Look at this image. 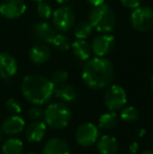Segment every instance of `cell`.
I'll return each instance as SVG.
<instances>
[{
    "label": "cell",
    "instance_id": "obj_27",
    "mask_svg": "<svg viewBox=\"0 0 153 154\" xmlns=\"http://www.w3.org/2000/svg\"><path fill=\"white\" fill-rule=\"evenodd\" d=\"M5 108L10 113L12 114H19L21 112V106H20V103H19L17 100L13 99H8L5 103Z\"/></svg>",
    "mask_w": 153,
    "mask_h": 154
},
{
    "label": "cell",
    "instance_id": "obj_4",
    "mask_svg": "<svg viewBox=\"0 0 153 154\" xmlns=\"http://www.w3.org/2000/svg\"><path fill=\"white\" fill-rule=\"evenodd\" d=\"M44 121L53 129H63L72 120V111L63 103H54L44 110Z\"/></svg>",
    "mask_w": 153,
    "mask_h": 154
},
{
    "label": "cell",
    "instance_id": "obj_19",
    "mask_svg": "<svg viewBox=\"0 0 153 154\" xmlns=\"http://www.w3.org/2000/svg\"><path fill=\"white\" fill-rule=\"evenodd\" d=\"M54 94L63 103H72V102L76 101L78 97V91L76 87L72 85H67V84L54 89Z\"/></svg>",
    "mask_w": 153,
    "mask_h": 154
},
{
    "label": "cell",
    "instance_id": "obj_20",
    "mask_svg": "<svg viewBox=\"0 0 153 154\" xmlns=\"http://www.w3.org/2000/svg\"><path fill=\"white\" fill-rule=\"evenodd\" d=\"M23 143L19 138L12 137L4 142L1 148V154H22Z\"/></svg>",
    "mask_w": 153,
    "mask_h": 154
},
{
    "label": "cell",
    "instance_id": "obj_10",
    "mask_svg": "<svg viewBox=\"0 0 153 154\" xmlns=\"http://www.w3.org/2000/svg\"><path fill=\"white\" fill-rule=\"evenodd\" d=\"M115 38L107 32H103L102 35H99L98 37L93 39L91 43L92 53L96 57H104L108 55L110 51H112L115 47Z\"/></svg>",
    "mask_w": 153,
    "mask_h": 154
},
{
    "label": "cell",
    "instance_id": "obj_22",
    "mask_svg": "<svg viewBox=\"0 0 153 154\" xmlns=\"http://www.w3.org/2000/svg\"><path fill=\"white\" fill-rule=\"evenodd\" d=\"M93 26L90 24L89 21H82V22L78 23L75 27V36L77 39H86L87 37L90 36L92 32Z\"/></svg>",
    "mask_w": 153,
    "mask_h": 154
},
{
    "label": "cell",
    "instance_id": "obj_30",
    "mask_svg": "<svg viewBox=\"0 0 153 154\" xmlns=\"http://www.w3.org/2000/svg\"><path fill=\"white\" fill-rule=\"evenodd\" d=\"M90 4H92L93 6H98V5H101V4L104 3L105 0H87Z\"/></svg>",
    "mask_w": 153,
    "mask_h": 154
},
{
    "label": "cell",
    "instance_id": "obj_37",
    "mask_svg": "<svg viewBox=\"0 0 153 154\" xmlns=\"http://www.w3.org/2000/svg\"><path fill=\"white\" fill-rule=\"evenodd\" d=\"M0 1H1V0H0Z\"/></svg>",
    "mask_w": 153,
    "mask_h": 154
},
{
    "label": "cell",
    "instance_id": "obj_26",
    "mask_svg": "<svg viewBox=\"0 0 153 154\" xmlns=\"http://www.w3.org/2000/svg\"><path fill=\"white\" fill-rule=\"evenodd\" d=\"M37 13L40 18L46 20V19L50 18L51 15H53V8H51L50 4H48L47 2L41 1V2H38Z\"/></svg>",
    "mask_w": 153,
    "mask_h": 154
},
{
    "label": "cell",
    "instance_id": "obj_2",
    "mask_svg": "<svg viewBox=\"0 0 153 154\" xmlns=\"http://www.w3.org/2000/svg\"><path fill=\"white\" fill-rule=\"evenodd\" d=\"M54 85L50 80L40 75H27L23 78L21 92L26 101L33 105H43L51 99Z\"/></svg>",
    "mask_w": 153,
    "mask_h": 154
},
{
    "label": "cell",
    "instance_id": "obj_18",
    "mask_svg": "<svg viewBox=\"0 0 153 154\" xmlns=\"http://www.w3.org/2000/svg\"><path fill=\"white\" fill-rule=\"evenodd\" d=\"M96 148L101 154H115L118 149V143L115 136L103 135L98 140Z\"/></svg>",
    "mask_w": 153,
    "mask_h": 154
},
{
    "label": "cell",
    "instance_id": "obj_7",
    "mask_svg": "<svg viewBox=\"0 0 153 154\" xmlns=\"http://www.w3.org/2000/svg\"><path fill=\"white\" fill-rule=\"evenodd\" d=\"M76 142L81 147H91L98 142L99 130L94 124L83 123L78 127L75 134Z\"/></svg>",
    "mask_w": 153,
    "mask_h": 154
},
{
    "label": "cell",
    "instance_id": "obj_32",
    "mask_svg": "<svg viewBox=\"0 0 153 154\" xmlns=\"http://www.w3.org/2000/svg\"><path fill=\"white\" fill-rule=\"evenodd\" d=\"M3 135H4L3 131H2V129H0V142L3 140Z\"/></svg>",
    "mask_w": 153,
    "mask_h": 154
},
{
    "label": "cell",
    "instance_id": "obj_8",
    "mask_svg": "<svg viewBox=\"0 0 153 154\" xmlns=\"http://www.w3.org/2000/svg\"><path fill=\"white\" fill-rule=\"evenodd\" d=\"M53 23L57 31L66 32L75 25V14L68 6L59 8L53 13Z\"/></svg>",
    "mask_w": 153,
    "mask_h": 154
},
{
    "label": "cell",
    "instance_id": "obj_25",
    "mask_svg": "<svg viewBox=\"0 0 153 154\" xmlns=\"http://www.w3.org/2000/svg\"><path fill=\"white\" fill-rule=\"evenodd\" d=\"M51 44H53L58 51H66L70 48L69 39L66 36H64V35L57 34V36L55 37V39H54L53 42H51Z\"/></svg>",
    "mask_w": 153,
    "mask_h": 154
},
{
    "label": "cell",
    "instance_id": "obj_17",
    "mask_svg": "<svg viewBox=\"0 0 153 154\" xmlns=\"http://www.w3.org/2000/svg\"><path fill=\"white\" fill-rule=\"evenodd\" d=\"M70 46H72V51L74 55L82 61L88 60L91 56V45L88 42H86L85 39H77L75 42L72 43Z\"/></svg>",
    "mask_w": 153,
    "mask_h": 154
},
{
    "label": "cell",
    "instance_id": "obj_15",
    "mask_svg": "<svg viewBox=\"0 0 153 154\" xmlns=\"http://www.w3.org/2000/svg\"><path fill=\"white\" fill-rule=\"evenodd\" d=\"M29 60L34 64L41 65L47 62L51 57V51L46 44H36L31 47L29 51Z\"/></svg>",
    "mask_w": 153,
    "mask_h": 154
},
{
    "label": "cell",
    "instance_id": "obj_1",
    "mask_svg": "<svg viewBox=\"0 0 153 154\" xmlns=\"http://www.w3.org/2000/svg\"><path fill=\"white\" fill-rule=\"evenodd\" d=\"M115 75L112 63L104 57H96L88 60L84 65L82 79L90 89L100 90L112 82Z\"/></svg>",
    "mask_w": 153,
    "mask_h": 154
},
{
    "label": "cell",
    "instance_id": "obj_21",
    "mask_svg": "<svg viewBox=\"0 0 153 154\" xmlns=\"http://www.w3.org/2000/svg\"><path fill=\"white\" fill-rule=\"evenodd\" d=\"M118 122V118L115 114V111H110L109 112H105L99 119V127L101 129L104 130H110L113 129Z\"/></svg>",
    "mask_w": 153,
    "mask_h": 154
},
{
    "label": "cell",
    "instance_id": "obj_31",
    "mask_svg": "<svg viewBox=\"0 0 153 154\" xmlns=\"http://www.w3.org/2000/svg\"><path fill=\"white\" fill-rule=\"evenodd\" d=\"M57 2H59V3H62V4H64V3H67L69 0H56Z\"/></svg>",
    "mask_w": 153,
    "mask_h": 154
},
{
    "label": "cell",
    "instance_id": "obj_24",
    "mask_svg": "<svg viewBox=\"0 0 153 154\" xmlns=\"http://www.w3.org/2000/svg\"><path fill=\"white\" fill-rule=\"evenodd\" d=\"M49 80L54 85V88L56 89V88H59L61 86L65 85L68 80V73L64 70H57L51 75Z\"/></svg>",
    "mask_w": 153,
    "mask_h": 154
},
{
    "label": "cell",
    "instance_id": "obj_6",
    "mask_svg": "<svg viewBox=\"0 0 153 154\" xmlns=\"http://www.w3.org/2000/svg\"><path fill=\"white\" fill-rule=\"evenodd\" d=\"M104 103L110 111L121 110L127 103L126 91L121 86L111 85L104 94Z\"/></svg>",
    "mask_w": 153,
    "mask_h": 154
},
{
    "label": "cell",
    "instance_id": "obj_29",
    "mask_svg": "<svg viewBox=\"0 0 153 154\" xmlns=\"http://www.w3.org/2000/svg\"><path fill=\"white\" fill-rule=\"evenodd\" d=\"M142 0H121V3L127 8L130 10H134V8H139L141 5Z\"/></svg>",
    "mask_w": 153,
    "mask_h": 154
},
{
    "label": "cell",
    "instance_id": "obj_9",
    "mask_svg": "<svg viewBox=\"0 0 153 154\" xmlns=\"http://www.w3.org/2000/svg\"><path fill=\"white\" fill-rule=\"evenodd\" d=\"M26 11V4L23 0H1L0 15L5 19H16L21 17Z\"/></svg>",
    "mask_w": 153,
    "mask_h": 154
},
{
    "label": "cell",
    "instance_id": "obj_3",
    "mask_svg": "<svg viewBox=\"0 0 153 154\" xmlns=\"http://www.w3.org/2000/svg\"><path fill=\"white\" fill-rule=\"evenodd\" d=\"M89 22L98 32H109L115 26V13L108 4L94 6L89 13Z\"/></svg>",
    "mask_w": 153,
    "mask_h": 154
},
{
    "label": "cell",
    "instance_id": "obj_5",
    "mask_svg": "<svg viewBox=\"0 0 153 154\" xmlns=\"http://www.w3.org/2000/svg\"><path fill=\"white\" fill-rule=\"evenodd\" d=\"M130 21L135 31H149L153 27V10L149 6H139L132 12Z\"/></svg>",
    "mask_w": 153,
    "mask_h": 154
},
{
    "label": "cell",
    "instance_id": "obj_23",
    "mask_svg": "<svg viewBox=\"0 0 153 154\" xmlns=\"http://www.w3.org/2000/svg\"><path fill=\"white\" fill-rule=\"evenodd\" d=\"M139 110L133 106L125 107L121 112V119L126 123H134L139 119Z\"/></svg>",
    "mask_w": 153,
    "mask_h": 154
},
{
    "label": "cell",
    "instance_id": "obj_13",
    "mask_svg": "<svg viewBox=\"0 0 153 154\" xmlns=\"http://www.w3.org/2000/svg\"><path fill=\"white\" fill-rule=\"evenodd\" d=\"M42 154H70V148L65 140L53 137L45 143Z\"/></svg>",
    "mask_w": 153,
    "mask_h": 154
},
{
    "label": "cell",
    "instance_id": "obj_12",
    "mask_svg": "<svg viewBox=\"0 0 153 154\" xmlns=\"http://www.w3.org/2000/svg\"><path fill=\"white\" fill-rule=\"evenodd\" d=\"M33 34L35 38L44 43H50L57 36V29L45 21L37 22L33 25Z\"/></svg>",
    "mask_w": 153,
    "mask_h": 154
},
{
    "label": "cell",
    "instance_id": "obj_36",
    "mask_svg": "<svg viewBox=\"0 0 153 154\" xmlns=\"http://www.w3.org/2000/svg\"><path fill=\"white\" fill-rule=\"evenodd\" d=\"M25 154H37V153H34V152H27V153H25Z\"/></svg>",
    "mask_w": 153,
    "mask_h": 154
},
{
    "label": "cell",
    "instance_id": "obj_16",
    "mask_svg": "<svg viewBox=\"0 0 153 154\" xmlns=\"http://www.w3.org/2000/svg\"><path fill=\"white\" fill-rule=\"evenodd\" d=\"M46 133V124L35 121L25 128V137L31 143H39L43 140Z\"/></svg>",
    "mask_w": 153,
    "mask_h": 154
},
{
    "label": "cell",
    "instance_id": "obj_34",
    "mask_svg": "<svg viewBox=\"0 0 153 154\" xmlns=\"http://www.w3.org/2000/svg\"><path fill=\"white\" fill-rule=\"evenodd\" d=\"M151 89H152V91H153V75H152V78H151Z\"/></svg>",
    "mask_w": 153,
    "mask_h": 154
},
{
    "label": "cell",
    "instance_id": "obj_11",
    "mask_svg": "<svg viewBox=\"0 0 153 154\" xmlns=\"http://www.w3.org/2000/svg\"><path fill=\"white\" fill-rule=\"evenodd\" d=\"M18 70L17 60L8 53H0V78L8 80Z\"/></svg>",
    "mask_w": 153,
    "mask_h": 154
},
{
    "label": "cell",
    "instance_id": "obj_14",
    "mask_svg": "<svg viewBox=\"0 0 153 154\" xmlns=\"http://www.w3.org/2000/svg\"><path fill=\"white\" fill-rule=\"evenodd\" d=\"M25 127V122L22 118H20L17 114H13V116H8V119L4 120L2 123V131L6 135H17V134L21 133Z\"/></svg>",
    "mask_w": 153,
    "mask_h": 154
},
{
    "label": "cell",
    "instance_id": "obj_33",
    "mask_svg": "<svg viewBox=\"0 0 153 154\" xmlns=\"http://www.w3.org/2000/svg\"><path fill=\"white\" fill-rule=\"evenodd\" d=\"M142 154H153V151L152 150H146V151H144Z\"/></svg>",
    "mask_w": 153,
    "mask_h": 154
},
{
    "label": "cell",
    "instance_id": "obj_28",
    "mask_svg": "<svg viewBox=\"0 0 153 154\" xmlns=\"http://www.w3.org/2000/svg\"><path fill=\"white\" fill-rule=\"evenodd\" d=\"M27 114L34 121H39L40 119L43 118L44 116V111L42 110V108L39 107V105H35L33 107H31L27 111Z\"/></svg>",
    "mask_w": 153,
    "mask_h": 154
},
{
    "label": "cell",
    "instance_id": "obj_35",
    "mask_svg": "<svg viewBox=\"0 0 153 154\" xmlns=\"http://www.w3.org/2000/svg\"><path fill=\"white\" fill-rule=\"evenodd\" d=\"M33 1H35V2H41V1H44V0H33Z\"/></svg>",
    "mask_w": 153,
    "mask_h": 154
}]
</instances>
